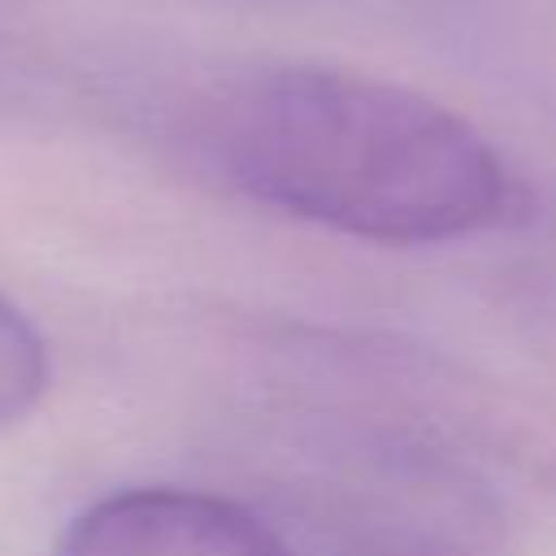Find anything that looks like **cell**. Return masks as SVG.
<instances>
[{
  "label": "cell",
  "instance_id": "cell-1",
  "mask_svg": "<svg viewBox=\"0 0 556 556\" xmlns=\"http://www.w3.org/2000/svg\"><path fill=\"white\" fill-rule=\"evenodd\" d=\"M208 152L248 195L369 243H443L508 204L500 152L439 100L334 65H269L208 109Z\"/></svg>",
  "mask_w": 556,
  "mask_h": 556
},
{
  "label": "cell",
  "instance_id": "cell-2",
  "mask_svg": "<svg viewBox=\"0 0 556 556\" xmlns=\"http://www.w3.org/2000/svg\"><path fill=\"white\" fill-rule=\"evenodd\" d=\"M56 556H291V547L226 495L130 486L87 504L65 526Z\"/></svg>",
  "mask_w": 556,
  "mask_h": 556
},
{
  "label": "cell",
  "instance_id": "cell-3",
  "mask_svg": "<svg viewBox=\"0 0 556 556\" xmlns=\"http://www.w3.org/2000/svg\"><path fill=\"white\" fill-rule=\"evenodd\" d=\"M48 391V348L39 330L0 295V430L22 421Z\"/></svg>",
  "mask_w": 556,
  "mask_h": 556
}]
</instances>
